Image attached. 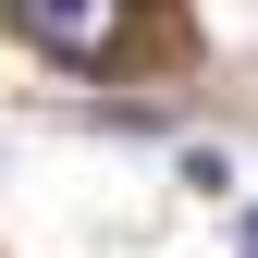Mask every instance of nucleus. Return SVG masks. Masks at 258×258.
<instances>
[{"label": "nucleus", "instance_id": "1", "mask_svg": "<svg viewBox=\"0 0 258 258\" xmlns=\"http://www.w3.org/2000/svg\"><path fill=\"white\" fill-rule=\"evenodd\" d=\"M13 13V37L61 61V74H136V61L184 49V25L160 13V0H0Z\"/></svg>", "mask_w": 258, "mask_h": 258}, {"label": "nucleus", "instance_id": "2", "mask_svg": "<svg viewBox=\"0 0 258 258\" xmlns=\"http://www.w3.org/2000/svg\"><path fill=\"white\" fill-rule=\"evenodd\" d=\"M234 246H246V258H258V209H246V221H234Z\"/></svg>", "mask_w": 258, "mask_h": 258}]
</instances>
